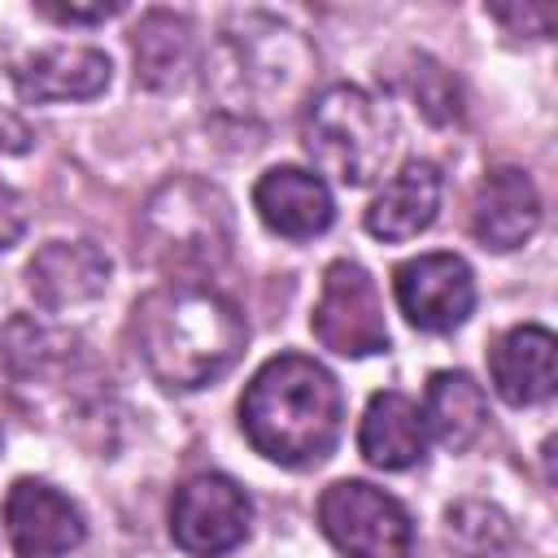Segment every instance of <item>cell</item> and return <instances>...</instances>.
<instances>
[{"label":"cell","instance_id":"1","mask_svg":"<svg viewBox=\"0 0 558 558\" xmlns=\"http://www.w3.org/2000/svg\"><path fill=\"white\" fill-rule=\"evenodd\" d=\"M318 48L270 13H235L205 52V100L235 122H275L310 105Z\"/></svg>","mask_w":558,"mask_h":558},{"label":"cell","instance_id":"2","mask_svg":"<svg viewBox=\"0 0 558 558\" xmlns=\"http://www.w3.org/2000/svg\"><path fill=\"white\" fill-rule=\"evenodd\" d=\"M248 327L235 301L209 283H161L131 310V344L166 392H196L244 353Z\"/></svg>","mask_w":558,"mask_h":558},{"label":"cell","instance_id":"3","mask_svg":"<svg viewBox=\"0 0 558 558\" xmlns=\"http://www.w3.org/2000/svg\"><path fill=\"white\" fill-rule=\"evenodd\" d=\"M344 423V397L336 375L301 353L270 357L240 397V427L248 445L279 466L323 462Z\"/></svg>","mask_w":558,"mask_h":558},{"label":"cell","instance_id":"4","mask_svg":"<svg viewBox=\"0 0 558 558\" xmlns=\"http://www.w3.org/2000/svg\"><path fill=\"white\" fill-rule=\"evenodd\" d=\"M140 253L153 270L170 275V283H196L227 266L235 244L231 201L192 174L166 179L135 218Z\"/></svg>","mask_w":558,"mask_h":558},{"label":"cell","instance_id":"5","mask_svg":"<svg viewBox=\"0 0 558 558\" xmlns=\"http://www.w3.org/2000/svg\"><path fill=\"white\" fill-rule=\"evenodd\" d=\"M305 153L344 187H366L392 157L397 118L384 100L353 83H331L305 105Z\"/></svg>","mask_w":558,"mask_h":558},{"label":"cell","instance_id":"6","mask_svg":"<svg viewBox=\"0 0 558 558\" xmlns=\"http://www.w3.org/2000/svg\"><path fill=\"white\" fill-rule=\"evenodd\" d=\"M318 523L344 558H410L414 545L405 506L366 480H336L323 488Z\"/></svg>","mask_w":558,"mask_h":558},{"label":"cell","instance_id":"7","mask_svg":"<svg viewBox=\"0 0 558 558\" xmlns=\"http://www.w3.org/2000/svg\"><path fill=\"white\" fill-rule=\"evenodd\" d=\"M310 331L323 349L340 357H371L388 349V323L384 301L366 266L357 262H331L323 270V288L310 314Z\"/></svg>","mask_w":558,"mask_h":558},{"label":"cell","instance_id":"8","mask_svg":"<svg viewBox=\"0 0 558 558\" xmlns=\"http://www.w3.org/2000/svg\"><path fill=\"white\" fill-rule=\"evenodd\" d=\"M253 506L231 475H192L170 501V536L192 558H222L248 536Z\"/></svg>","mask_w":558,"mask_h":558},{"label":"cell","instance_id":"9","mask_svg":"<svg viewBox=\"0 0 558 558\" xmlns=\"http://www.w3.org/2000/svg\"><path fill=\"white\" fill-rule=\"evenodd\" d=\"M397 305L418 331H453L475 310V275L458 253H418L392 275Z\"/></svg>","mask_w":558,"mask_h":558},{"label":"cell","instance_id":"10","mask_svg":"<svg viewBox=\"0 0 558 558\" xmlns=\"http://www.w3.org/2000/svg\"><path fill=\"white\" fill-rule=\"evenodd\" d=\"M4 527L17 558H65L83 545V510L44 480H17L4 497Z\"/></svg>","mask_w":558,"mask_h":558},{"label":"cell","instance_id":"11","mask_svg":"<svg viewBox=\"0 0 558 558\" xmlns=\"http://www.w3.org/2000/svg\"><path fill=\"white\" fill-rule=\"evenodd\" d=\"M541 227V196L527 170L519 166H493L471 201V235L493 248V253H510L523 248Z\"/></svg>","mask_w":558,"mask_h":558},{"label":"cell","instance_id":"12","mask_svg":"<svg viewBox=\"0 0 558 558\" xmlns=\"http://www.w3.org/2000/svg\"><path fill=\"white\" fill-rule=\"evenodd\" d=\"M253 209L275 235L288 240H314L336 218L331 187L305 166H270L253 187Z\"/></svg>","mask_w":558,"mask_h":558},{"label":"cell","instance_id":"13","mask_svg":"<svg viewBox=\"0 0 558 558\" xmlns=\"http://www.w3.org/2000/svg\"><path fill=\"white\" fill-rule=\"evenodd\" d=\"M109 257L92 240H52L26 262V292L44 310H74L109 288Z\"/></svg>","mask_w":558,"mask_h":558},{"label":"cell","instance_id":"14","mask_svg":"<svg viewBox=\"0 0 558 558\" xmlns=\"http://www.w3.org/2000/svg\"><path fill=\"white\" fill-rule=\"evenodd\" d=\"M493 388L506 405H541L558 384V340L549 327H510L488 353Z\"/></svg>","mask_w":558,"mask_h":558},{"label":"cell","instance_id":"15","mask_svg":"<svg viewBox=\"0 0 558 558\" xmlns=\"http://www.w3.org/2000/svg\"><path fill=\"white\" fill-rule=\"evenodd\" d=\"M109 57L100 48L87 44H52L31 52L17 70H13V87L22 100L31 105H48V100H92L109 87Z\"/></svg>","mask_w":558,"mask_h":558},{"label":"cell","instance_id":"16","mask_svg":"<svg viewBox=\"0 0 558 558\" xmlns=\"http://www.w3.org/2000/svg\"><path fill=\"white\" fill-rule=\"evenodd\" d=\"M440 209V170L432 161H405L371 201L366 209V231L375 240H414L436 222Z\"/></svg>","mask_w":558,"mask_h":558},{"label":"cell","instance_id":"17","mask_svg":"<svg viewBox=\"0 0 558 558\" xmlns=\"http://www.w3.org/2000/svg\"><path fill=\"white\" fill-rule=\"evenodd\" d=\"M423 445H427V427L418 405L405 392H375L357 427L362 458L379 471H405L423 458Z\"/></svg>","mask_w":558,"mask_h":558},{"label":"cell","instance_id":"18","mask_svg":"<svg viewBox=\"0 0 558 558\" xmlns=\"http://www.w3.org/2000/svg\"><path fill=\"white\" fill-rule=\"evenodd\" d=\"M423 427L436 436V445L462 453L480 440L488 423V397L466 371H436L423 392Z\"/></svg>","mask_w":558,"mask_h":558},{"label":"cell","instance_id":"19","mask_svg":"<svg viewBox=\"0 0 558 558\" xmlns=\"http://www.w3.org/2000/svg\"><path fill=\"white\" fill-rule=\"evenodd\" d=\"M135 83L148 92H170L192 70V22L170 9H148L131 31Z\"/></svg>","mask_w":558,"mask_h":558},{"label":"cell","instance_id":"20","mask_svg":"<svg viewBox=\"0 0 558 558\" xmlns=\"http://www.w3.org/2000/svg\"><path fill=\"white\" fill-rule=\"evenodd\" d=\"M445 545L458 558H493L510 545V519L488 501H453L445 510Z\"/></svg>","mask_w":558,"mask_h":558},{"label":"cell","instance_id":"21","mask_svg":"<svg viewBox=\"0 0 558 558\" xmlns=\"http://www.w3.org/2000/svg\"><path fill=\"white\" fill-rule=\"evenodd\" d=\"M405 92L414 96V109H418L427 122H436V126H449V122L462 118V92H458L453 74H449L440 61H432V57H414V61H410V70H405Z\"/></svg>","mask_w":558,"mask_h":558},{"label":"cell","instance_id":"22","mask_svg":"<svg viewBox=\"0 0 558 558\" xmlns=\"http://www.w3.org/2000/svg\"><path fill=\"white\" fill-rule=\"evenodd\" d=\"M488 17L501 22L510 35H532V39H549L554 35V9L549 4H488Z\"/></svg>","mask_w":558,"mask_h":558},{"label":"cell","instance_id":"23","mask_svg":"<svg viewBox=\"0 0 558 558\" xmlns=\"http://www.w3.org/2000/svg\"><path fill=\"white\" fill-rule=\"evenodd\" d=\"M44 17H52V22H105V17H113V13H122V0H96V4H52V0H39L35 4Z\"/></svg>","mask_w":558,"mask_h":558},{"label":"cell","instance_id":"24","mask_svg":"<svg viewBox=\"0 0 558 558\" xmlns=\"http://www.w3.org/2000/svg\"><path fill=\"white\" fill-rule=\"evenodd\" d=\"M22 231H26V205L17 192L0 187V253L13 248L22 240Z\"/></svg>","mask_w":558,"mask_h":558}]
</instances>
